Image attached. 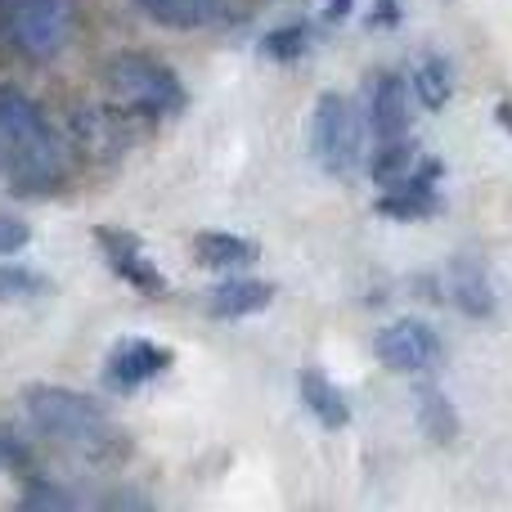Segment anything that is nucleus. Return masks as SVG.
I'll return each mask as SVG.
<instances>
[{
    "instance_id": "obj_5",
    "label": "nucleus",
    "mask_w": 512,
    "mask_h": 512,
    "mask_svg": "<svg viewBox=\"0 0 512 512\" xmlns=\"http://www.w3.org/2000/svg\"><path fill=\"white\" fill-rule=\"evenodd\" d=\"M310 149L328 176H351L364 153V122L342 95H324L310 117Z\"/></svg>"
},
{
    "instance_id": "obj_23",
    "label": "nucleus",
    "mask_w": 512,
    "mask_h": 512,
    "mask_svg": "<svg viewBox=\"0 0 512 512\" xmlns=\"http://www.w3.org/2000/svg\"><path fill=\"white\" fill-rule=\"evenodd\" d=\"M400 18V9H396V0H378V14H373V27H382V23H396Z\"/></svg>"
},
{
    "instance_id": "obj_18",
    "label": "nucleus",
    "mask_w": 512,
    "mask_h": 512,
    "mask_svg": "<svg viewBox=\"0 0 512 512\" xmlns=\"http://www.w3.org/2000/svg\"><path fill=\"white\" fill-rule=\"evenodd\" d=\"M414 90H418V104L423 108H445L450 104V95H454V72H450V63L445 59H427V63H418V72H414Z\"/></svg>"
},
{
    "instance_id": "obj_15",
    "label": "nucleus",
    "mask_w": 512,
    "mask_h": 512,
    "mask_svg": "<svg viewBox=\"0 0 512 512\" xmlns=\"http://www.w3.org/2000/svg\"><path fill=\"white\" fill-rule=\"evenodd\" d=\"M194 256L207 270H243V265H252L261 256V248L252 239H239V234H198Z\"/></svg>"
},
{
    "instance_id": "obj_11",
    "label": "nucleus",
    "mask_w": 512,
    "mask_h": 512,
    "mask_svg": "<svg viewBox=\"0 0 512 512\" xmlns=\"http://www.w3.org/2000/svg\"><path fill=\"white\" fill-rule=\"evenodd\" d=\"M450 297H454V306L472 319L495 315V288H490L481 261H472V256H459V261L450 265Z\"/></svg>"
},
{
    "instance_id": "obj_8",
    "label": "nucleus",
    "mask_w": 512,
    "mask_h": 512,
    "mask_svg": "<svg viewBox=\"0 0 512 512\" xmlns=\"http://www.w3.org/2000/svg\"><path fill=\"white\" fill-rule=\"evenodd\" d=\"M99 248H104L108 265H113L117 274H122L131 288L149 292V297H162L167 292V279L158 274V265L149 261V252L140 248V239L126 230H99Z\"/></svg>"
},
{
    "instance_id": "obj_2",
    "label": "nucleus",
    "mask_w": 512,
    "mask_h": 512,
    "mask_svg": "<svg viewBox=\"0 0 512 512\" xmlns=\"http://www.w3.org/2000/svg\"><path fill=\"white\" fill-rule=\"evenodd\" d=\"M27 418L50 436L63 450H77L86 459H108V454L122 450V436H117V423L95 405L90 396L68 387H27L23 391Z\"/></svg>"
},
{
    "instance_id": "obj_17",
    "label": "nucleus",
    "mask_w": 512,
    "mask_h": 512,
    "mask_svg": "<svg viewBox=\"0 0 512 512\" xmlns=\"http://www.w3.org/2000/svg\"><path fill=\"white\" fill-rule=\"evenodd\" d=\"M418 423H423V432L432 436V441H454V432H459V418H454V405L441 396L436 387H423L418 391Z\"/></svg>"
},
{
    "instance_id": "obj_4",
    "label": "nucleus",
    "mask_w": 512,
    "mask_h": 512,
    "mask_svg": "<svg viewBox=\"0 0 512 512\" xmlns=\"http://www.w3.org/2000/svg\"><path fill=\"white\" fill-rule=\"evenodd\" d=\"M108 90L122 99V108L144 117H171L185 108V86L167 63L149 54H117L108 63Z\"/></svg>"
},
{
    "instance_id": "obj_22",
    "label": "nucleus",
    "mask_w": 512,
    "mask_h": 512,
    "mask_svg": "<svg viewBox=\"0 0 512 512\" xmlns=\"http://www.w3.org/2000/svg\"><path fill=\"white\" fill-rule=\"evenodd\" d=\"M23 504H27V508H68L72 499L63 495V490L45 486L41 477H32V490H27V495H23Z\"/></svg>"
},
{
    "instance_id": "obj_1",
    "label": "nucleus",
    "mask_w": 512,
    "mask_h": 512,
    "mask_svg": "<svg viewBox=\"0 0 512 512\" xmlns=\"http://www.w3.org/2000/svg\"><path fill=\"white\" fill-rule=\"evenodd\" d=\"M0 176L18 194H50L68 176V158L50 117L23 90H0Z\"/></svg>"
},
{
    "instance_id": "obj_13",
    "label": "nucleus",
    "mask_w": 512,
    "mask_h": 512,
    "mask_svg": "<svg viewBox=\"0 0 512 512\" xmlns=\"http://www.w3.org/2000/svg\"><path fill=\"white\" fill-rule=\"evenodd\" d=\"M274 301V288L261 279H230L221 283V288L207 292V310H212L216 319H243V315H256V310H265Z\"/></svg>"
},
{
    "instance_id": "obj_24",
    "label": "nucleus",
    "mask_w": 512,
    "mask_h": 512,
    "mask_svg": "<svg viewBox=\"0 0 512 512\" xmlns=\"http://www.w3.org/2000/svg\"><path fill=\"white\" fill-rule=\"evenodd\" d=\"M351 5H355V0H328V9H324L328 23H342V18L351 14Z\"/></svg>"
},
{
    "instance_id": "obj_21",
    "label": "nucleus",
    "mask_w": 512,
    "mask_h": 512,
    "mask_svg": "<svg viewBox=\"0 0 512 512\" xmlns=\"http://www.w3.org/2000/svg\"><path fill=\"white\" fill-rule=\"evenodd\" d=\"M27 243H32V230L23 221H14V216H0V256L23 252Z\"/></svg>"
},
{
    "instance_id": "obj_7",
    "label": "nucleus",
    "mask_w": 512,
    "mask_h": 512,
    "mask_svg": "<svg viewBox=\"0 0 512 512\" xmlns=\"http://www.w3.org/2000/svg\"><path fill=\"white\" fill-rule=\"evenodd\" d=\"M167 369H171V351L144 342V337H131V342L113 346V355H108V364H104V382L113 391H135Z\"/></svg>"
},
{
    "instance_id": "obj_20",
    "label": "nucleus",
    "mask_w": 512,
    "mask_h": 512,
    "mask_svg": "<svg viewBox=\"0 0 512 512\" xmlns=\"http://www.w3.org/2000/svg\"><path fill=\"white\" fill-rule=\"evenodd\" d=\"M45 279L23 265H0V301H27V297H41Z\"/></svg>"
},
{
    "instance_id": "obj_16",
    "label": "nucleus",
    "mask_w": 512,
    "mask_h": 512,
    "mask_svg": "<svg viewBox=\"0 0 512 512\" xmlns=\"http://www.w3.org/2000/svg\"><path fill=\"white\" fill-rule=\"evenodd\" d=\"M301 396H306L310 414H315L324 427H346V423H351V405H346V396L319 369L301 373Z\"/></svg>"
},
{
    "instance_id": "obj_3",
    "label": "nucleus",
    "mask_w": 512,
    "mask_h": 512,
    "mask_svg": "<svg viewBox=\"0 0 512 512\" xmlns=\"http://www.w3.org/2000/svg\"><path fill=\"white\" fill-rule=\"evenodd\" d=\"M5 32L14 50L32 63H50L68 50L77 32V5L72 0H5Z\"/></svg>"
},
{
    "instance_id": "obj_12",
    "label": "nucleus",
    "mask_w": 512,
    "mask_h": 512,
    "mask_svg": "<svg viewBox=\"0 0 512 512\" xmlns=\"http://www.w3.org/2000/svg\"><path fill=\"white\" fill-rule=\"evenodd\" d=\"M153 23L167 27H216L230 18L225 0H135Z\"/></svg>"
},
{
    "instance_id": "obj_10",
    "label": "nucleus",
    "mask_w": 512,
    "mask_h": 512,
    "mask_svg": "<svg viewBox=\"0 0 512 512\" xmlns=\"http://www.w3.org/2000/svg\"><path fill=\"white\" fill-rule=\"evenodd\" d=\"M369 176L378 180L382 189H396L418 176H436V162H423L414 144H409L405 135H396V140H378V153L369 158Z\"/></svg>"
},
{
    "instance_id": "obj_14",
    "label": "nucleus",
    "mask_w": 512,
    "mask_h": 512,
    "mask_svg": "<svg viewBox=\"0 0 512 512\" xmlns=\"http://www.w3.org/2000/svg\"><path fill=\"white\" fill-rule=\"evenodd\" d=\"M126 113H131V108H126ZM126 113L81 108L77 122H72V131H77V140L86 144L90 153H113V149H122V144L131 140V122H126Z\"/></svg>"
},
{
    "instance_id": "obj_9",
    "label": "nucleus",
    "mask_w": 512,
    "mask_h": 512,
    "mask_svg": "<svg viewBox=\"0 0 512 512\" xmlns=\"http://www.w3.org/2000/svg\"><path fill=\"white\" fill-rule=\"evenodd\" d=\"M369 126L378 140H396L409 131V81L400 72H382L373 77L369 90Z\"/></svg>"
},
{
    "instance_id": "obj_19",
    "label": "nucleus",
    "mask_w": 512,
    "mask_h": 512,
    "mask_svg": "<svg viewBox=\"0 0 512 512\" xmlns=\"http://www.w3.org/2000/svg\"><path fill=\"white\" fill-rule=\"evenodd\" d=\"M306 45H310V27L306 23H288V27H274V32L265 36L261 54H265V59L288 63V59H301V54H306Z\"/></svg>"
},
{
    "instance_id": "obj_25",
    "label": "nucleus",
    "mask_w": 512,
    "mask_h": 512,
    "mask_svg": "<svg viewBox=\"0 0 512 512\" xmlns=\"http://www.w3.org/2000/svg\"><path fill=\"white\" fill-rule=\"evenodd\" d=\"M499 122H504L508 131H512V104H499Z\"/></svg>"
},
{
    "instance_id": "obj_6",
    "label": "nucleus",
    "mask_w": 512,
    "mask_h": 512,
    "mask_svg": "<svg viewBox=\"0 0 512 512\" xmlns=\"http://www.w3.org/2000/svg\"><path fill=\"white\" fill-rule=\"evenodd\" d=\"M373 351L396 373H427L441 364V337L427 324H418V319H396V324H387L378 333Z\"/></svg>"
}]
</instances>
